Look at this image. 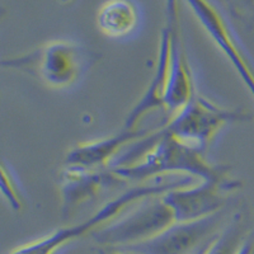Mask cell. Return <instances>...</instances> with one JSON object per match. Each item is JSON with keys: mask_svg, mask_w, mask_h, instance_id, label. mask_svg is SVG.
I'll use <instances>...</instances> for the list:
<instances>
[{"mask_svg": "<svg viewBox=\"0 0 254 254\" xmlns=\"http://www.w3.org/2000/svg\"><path fill=\"white\" fill-rule=\"evenodd\" d=\"M101 56L81 42L55 40L32 51L3 59V69L22 72L56 90L75 87Z\"/></svg>", "mask_w": 254, "mask_h": 254, "instance_id": "6da1fadb", "label": "cell"}, {"mask_svg": "<svg viewBox=\"0 0 254 254\" xmlns=\"http://www.w3.org/2000/svg\"><path fill=\"white\" fill-rule=\"evenodd\" d=\"M194 179L196 178L190 176H165L135 186L108 201L103 207L95 211L92 216L83 222L58 229L40 239L18 247L9 254H58L61 249L78 240L79 238L88 234L92 235L95 230L107 225L108 222L117 219L133 205H137L150 197L164 194L176 188L194 185Z\"/></svg>", "mask_w": 254, "mask_h": 254, "instance_id": "7a4b0ae2", "label": "cell"}, {"mask_svg": "<svg viewBox=\"0 0 254 254\" xmlns=\"http://www.w3.org/2000/svg\"><path fill=\"white\" fill-rule=\"evenodd\" d=\"M177 219L164 194L150 197L132 206L92 234L101 248H126L153 239L176 224Z\"/></svg>", "mask_w": 254, "mask_h": 254, "instance_id": "3957f363", "label": "cell"}, {"mask_svg": "<svg viewBox=\"0 0 254 254\" xmlns=\"http://www.w3.org/2000/svg\"><path fill=\"white\" fill-rule=\"evenodd\" d=\"M251 120L248 111L224 108L197 94L185 108L173 115L171 121L159 127V131L208 151L225 127Z\"/></svg>", "mask_w": 254, "mask_h": 254, "instance_id": "277c9868", "label": "cell"}, {"mask_svg": "<svg viewBox=\"0 0 254 254\" xmlns=\"http://www.w3.org/2000/svg\"><path fill=\"white\" fill-rule=\"evenodd\" d=\"M171 36L169 54V83L165 93V111L176 115L185 108L198 93L196 92L193 70L186 52L183 38L181 0L165 1V23Z\"/></svg>", "mask_w": 254, "mask_h": 254, "instance_id": "5b68a950", "label": "cell"}, {"mask_svg": "<svg viewBox=\"0 0 254 254\" xmlns=\"http://www.w3.org/2000/svg\"><path fill=\"white\" fill-rule=\"evenodd\" d=\"M225 210L201 220L176 222L147 242L126 249L140 254H194L221 233Z\"/></svg>", "mask_w": 254, "mask_h": 254, "instance_id": "8992f818", "label": "cell"}, {"mask_svg": "<svg viewBox=\"0 0 254 254\" xmlns=\"http://www.w3.org/2000/svg\"><path fill=\"white\" fill-rule=\"evenodd\" d=\"M242 187V181L235 178L225 183L201 181L198 185L169 190L164 193V198L173 210L177 222L194 221L224 210L231 193Z\"/></svg>", "mask_w": 254, "mask_h": 254, "instance_id": "52a82bcc", "label": "cell"}, {"mask_svg": "<svg viewBox=\"0 0 254 254\" xmlns=\"http://www.w3.org/2000/svg\"><path fill=\"white\" fill-rule=\"evenodd\" d=\"M127 183L112 169H85L64 165L60 173L61 214L66 219L106 192Z\"/></svg>", "mask_w": 254, "mask_h": 254, "instance_id": "ba28073f", "label": "cell"}, {"mask_svg": "<svg viewBox=\"0 0 254 254\" xmlns=\"http://www.w3.org/2000/svg\"><path fill=\"white\" fill-rule=\"evenodd\" d=\"M155 128H139L128 131L122 128L119 133L103 139L81 142L66 154L64 165L85 169H111L120 155L137 140L147 136Z\"/></svg>", "mask_w": 254, "mask_h": 254, "instance_id": "9c48e42d", "label": "cell"}, {"mask_svg": "<svg viewBox=\"0 0 254 254\" xmlns=\"http://www.w3.org/2000/svg\"><path fill=\"white\" fill-rule=\"evenodd\" d=\"M169 54H171V36L167 27H163L159 40L158 58L151 81L147 85L139 102L127 115L124 130H139V125L149 113L156 110H165L164 99L169 83Z\"/></svg>", "mask_w": 254, "mask_h": 254, "instance_id": "30bf717a", "label": "cell"}, {"mask_svg": "<svg viewBox=\"0 0 254 254\" xmlns=\"http://www.w3.org/2000/svg\"><path fill=\"white\" fill-rule=\"evenodd\" d=\"M97 27L106 37L128 40L142 26V10L136 0H106L99 6Z\"/></svg>", "mask_w": 254, "mask_h": 254, "instance_id": "8fae6325", "label": "cell"}, {"mask_svg": "<svg viewBox=\"0 0 254 254\" xmlns=\"http://www.w3.org/2000/svg\"><path fill=\"white\" fill-rule=\"evenodd\" d=\"M243 215L235 214L230 222L208 246L206 254H237L246 237L242 230Z\"/></svg>", "mask_w": 254, "mask_h": 254, "instance_id": "7c38bea8", "label": "cell"}, {"mask_svg": "<svg viewBox=\"0 0 254 254\" xmlns=\"http://www.w3.org/2000/svg\"><path fill=\"white\" fill-rule=\"evenodd\" d=\"M1 192L9 206L14 211H22L27 206V197L23 188L20 186L17 174L8 167L5 162L1 165Z\"/></svg>", "mask_w": 254, "mask_h": 254, "instance_id": "4fadbf2b", "label": "cell"}, {"mask_svg": "<svg viewBox=\"0 0 254 254\" xmlns=\"http://www.w3.org/2000/svg\"><path fill=\"white\" fill-rule=\"evenodd\" d=\"M231 13L242 20L254 19V0H226Z\"/></svg>", "mask_w": 254, "mask_h": 254, "instance_id": "5bb4252c", "label": "cell"}, {"mask_svg": "<svg viewBox=\"0 0 254 254\" xmlns=\"http://www.w3.org/2000/svg\"><path fill=\"white\" fill-rule=\"evenodd\" d=\"M237 254H254V230L247 235Z\"/></svg>", "mask_w": 254, "mask_h": 254, "instance_id": "9a60e30c", "label": "cell"}, {"mask_svg": "<svg viewBox=\"0 0 254 254\" xmlns=\"http://www.w3.org/2000/svg\"><path fill=\"white\" fill-rule=\"evenodd\" d=\"M212 240H214V239H212ZM212 240H211V242H212ZM211 242H210V243H211ZM210 243H207V244H206V246H203L202 248L198 249V251H197L196 253H194V254H206V252H207L208 246H210Z\"/></svg>", "mask_w": 254, "mask_h": 254, "instance_id": "2e32d148", "label": "cell"}]
</instances>
